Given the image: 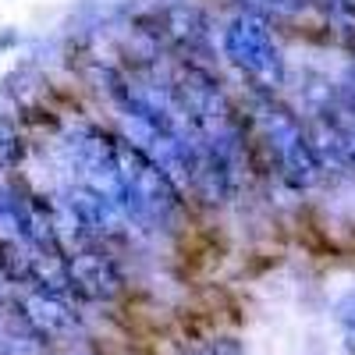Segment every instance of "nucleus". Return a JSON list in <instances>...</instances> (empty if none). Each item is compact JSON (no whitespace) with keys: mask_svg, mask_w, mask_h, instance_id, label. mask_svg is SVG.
Segmentation results:
<instances>
[{"mask_svg":"<svg viewBox=\"0 0 355 355\" xmlns=\"http://www.w3.org/2000/svg\"><path fill=\"white\" fill-rule=\"evenodd\" d=\"M192 355H242V345L231 341V338H220V341H206V345L196 348Z\"/></svg>","mask_w":355,"mask_h":355,"instance_id":"9d476101","label":"nucleus"},{"mask_svg":"<svg viewBox=\"0 0 355 355\" xmlns=\"http://www.w3.org/2000/svg\"><path fill=\"white\" fill-rule=\"evenodd\" d=\"M21 153H25V142L18 135V128L0 114V171L11 174L18 164H21Z\"/></svg>","mask_w":355,"mask_h":355,"instance_id":"0eeeda50","label":"nucleus"},{"mask_svg":"<svg viewBox=\"0 0 355 355\" xmlns=\"http://www.w3.org/2000/svg\"><path fill=\"white\" fill-rule=\"evenodd\" d=\"M220 50L224 57L239 68L259 96H277L288 85V61L284 50L270 33V21L256 11H239L231 15L227 25L220 28Z\"/></svg>","mask_w":355,"mask_h":355,"instance_id":"7ed1b4c3","label":"nucleus"},{"mask_svg":"<svg viewBox=\"0 0 355 355\" xmlns=\"http://www.w3.org/2000/svg\"><path fill=\"white\" fill-rule=\"evenodd\" d=\"M338 323H341V334H345V352L355 355V291L338 306Z\"/></svg>","mask_w":355,"mask_h":355,"instance_id":"1a4fd4ad","label":"nucleus"},{"mask_svg":"<svg viewBox=\"0 0 355 355\" xmlns=\"http://www.w3.org/2000/svg\"><path fill=\"white\" fill-rule=\"evenodd\" d=\"M114 171H117V206H121V214L128 217L132 227L160 231L178 217L182 189L125 135H117Z\"/></svg>","mask_w":355,"mask_h":355,"instance_id":"f257e3e1","label":"nucleus"},{"mask_svg":"<svg viewBox=\"0 0 355 355\" xmlns=\"http://www.w3.org/2000/svg\"><path fill=\"white\" fill-rule=\"evenodd\" d=\"M252 117H256V132L266 146V153L274 157L281 178L291 189L306 192L327 178V171H323L313 142H309L306 121L291 107H284L277 96H259L252 107Z\"/></svg>","mask_w":355,"mask_h":355,"instance_id":"f03ea898","label":"nucleus"},{"mask_svg":"<svg viewBox=\"0 0 355 355\" xmlns=\"http://www.w3.org/2000/svg\"><path fill=\"white\" fill-rule=\"evenodd\" d=\"M245 4V11H256V15H263V18H291V15H299V11H306L313 0H242Z\"/></svg>","mask_w":355,"mask_h":355,"instance_id":"6e6552de","label":"nucleus"},{"mask_svg":"<svg viewBox=\"0 0 355 355\" xmlns=\"http://www.w3.org/2000/svg\"><path fill=\"white\" fill-rule=\"evenodd\" d=\"M157 40H164L171 50L185 53V61H192L196 53L206 50L210 40V21L196 4H171L157 15Z\"/></svg>","mask_w":355,"mask_h":355,"instance_id":"423d86ee","label":"nucleus"},{"mask_svg":"<svg viewBox=\"0 0 355 355\" xmlns=\"http://www.w3.org/2000/svg\"><path fill=\"white\" fill-rule=\"evenodd\" d=\"M15 309H18V320H25L28 327L43 338H68V334L78 331V313H75L71 299L61 291L36 288V284H18Z\"/></svg>","mask_w":355,"mask_h":355,"instance_id":"39448f33","label":"nucleus"},{"mask_svg":"<svg viewBox=\"0 0 355 355\" xmlns=\"http://www.w3.org/2000/svg\"><path fill=\"white\" fill-rule=\"evenodd\" d=\"M64 270H68V291L71 299H85V302H110L121 295L125 277L117 259L100 249V245H82L75 252L64 256Z\"/></svg>","mask_w":355,"mask_h":355,"instance_id":"20e7f679","label":"nucleus"}]
</instances>
